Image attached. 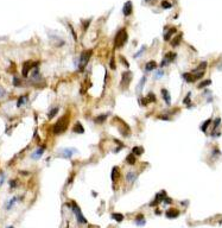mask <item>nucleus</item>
Returning <instances> with one entry per match:
<instances>
[{
    "label": "nucleus",
    "instance_id": "obj_20",
    "mask_svg": "<svg viewBox=\"0 0 222 228\" xmlns=\"http://www.w3.org/2000/svg\"><path fill=\"white\" fill-rule=\"evenodd\" d=\"M132 153L135 155V156H140V155L144 153V149L140 147V146H134V147L132 149Z\"/></svg>",
    "mask_w": 222,
    "mask_h": 228
},
{
    "label": "nucleus",
    "instance_id": "obj_21",
    "mask_svg": "<svg viewBox=\"0 0 222 228\" xmlns=\"http://www.w3.org/2000/svg\"><path fill=\"white\" fill-rule=\"evenodd\" d=\"M126 163L131 164V165H134L135 164V155H133L132 152L126 157Z\"/></svg>",
    "mask_w": 222,
    "mask_h": 228
},
{
    "label": "nucleus",
    "instance_id": "obj_16",
    "mask_svg": "<svg viewBox=\"0 0 222 228\" xmlns=\"http://www.w3.org/2000/svg\"><path fill=\"white\" fill-rule=\"evenodd\" d=\"M28 99H29L28 98V95H22V96H19L18 100H17V105H16V106H17L18 108L22 107L23 105H25V103L28 102Z\"/></svg>",
    "mask_w": 222,
    "mask_h": 228
},
{
    "label": "nucleus",
    "instance_id": "obj_27",
    "mask_svg": "<svg viewBox=\"0 0 222 228\" xmlns=\"http://www.w3.org/2000/svg\"><path fill=\"white\" fill-rule=\"evenodd\" d=\"M20 84H22L20 80H19L17 76H14V77H13V86H16V87H20Z\"/></svg>",
    "mask_w": 222,
    "mask_h": 228
},
{
    "label": "nucleus",
    "instance_id": "obj_34",
    "mask_svg": "<svg viewBox=\"0 0 222 228\" xmlns=\"http://www.w3.org/2000/svg\"><path fill=\"white\" fill-rule=\"evenodd\" d=\"M109 65H111V69H113V70H115V62H114V58L112 57V60H111V62H109Z\"/></svg>",
    "mask_w": 222,
    "mask_h": 228
},
{
    "label": "nucleus",
    "instance_id": "obj_43",
    "mask_svg": "<svg viewBox=\"0 0 222 228\" xmlns=\"http://www.w3.org/2000/svg\"><path fill=\"white\" fill-rule=\"evenodd\" d=\"M164 202H165V203H171V198H169V197H165V198H164Z\"/></svg>",
    "mask_w": 222,
    "mask_h": 228
},
{
    "label": "nucleus",
    "instance_id": "obj_5",
    "mask_svg": "<svg viewBox=\"0 0 222 228\" xmlns=\"http://www.w3.org/2000/svg\"><path fill=\"white\" fill-rule=\"evenodd\" d=\"M132 78H133V74H132L131 71H125V72H122L121 81H120V87H121L122 89H126L127 87L129 86Z\"/></svg>",
    "mask_w": 222,
    "mask_h": 228
},
{
    "label": "nucleus",
    "instance_id": "obj_33",
    "mask_svg": "<svg viewBox=\"0 0 222 228\" xmlns=\"http://www.w3.org/2000/svg\"><path fill=\"white\" fill-rule=\"evenodd\" d=\"M210 122H211V120H210V119H208V120H207V121L204 122V125H203V126L201 127V128H202V131H205V127H208V125H209Z\"/></svg>",
    "mask_w": 222,
    "mask_h": 228
},
{
    "label": "nucleus",
    "instance_id": "obj_22",
    "mask_svg": "<svg viewBox=\"0 0 222 228\" xmlns=\"http://www.w3.org/2000/svg\"><path fill=\"white\" fill-rule=\"evenodd\" d=\"M112 219H114L117 222H121L124 220V215L120 214V213H113L112 214Z\"/></svg>",
    "mask_w": 222,
    "mask_h": 228
},
{
    "label": "nucleus",
    "instance_id": "obj_18",
    "mask_svg": "<svg viewBox=\"0 0 222 228\" xmlns=\"http://www.w3.org/2000/svg\"><path fill=\"white\" fill-rule=\"evenodd\" d=\"M156 68H157V63H156L155 61H150V62H147L146 65H145V70H146V71H152V70H155Z\"/></svg>",
    "mask_w": 222,
    "mask_h": 228
},
{
    "label": "nucleus",
    "instance_id": "obj_19",
    "mask_svg": "<svg viewBox=\"0 0 222 228\" xmlns=\"http://www.w3.org/2000/svg\"><path fill=\"white\" fill-rule=\"evenodd\" d=\"M161 94H163V98H164V100H165L166 105H170V103H171V99H170L169 92H167L166 89H161Z\"/></svg>",
    "mask_w": 222,
    "mask_h": 228
},
{
    "label": "nucleus",
    "instance_id": "obj_11",
    "mask_svg": "<svg viewBox=\"0 0 222 228\" xmlns=\"http://www.w3.org/2000/svg\"><path fill=\"white\" fill-rule=\"evenodd\" d=\"M137 177H138V173H137V172H134V171H128L126 175V181L128 183H133V182L137 179Z\"/></svg>",
    "mask_w": 222,
    "mask_h": 228
},
{
    "label": "nucleus",
    "instance_id": "obj_3",
    "mask_svg": "<svg viewBox=\"0 0 222 228\" xmlns=\"http://www.w3.org/2000/svg\"><path fill=\"white\" fill-rule=\"evenodd\" d=\"M92 54H93V50H86V51H83V52L81 54L80 63H78V70H80V71H82V70L86 68L87 63L89 62V60H90V57H92Z\"/></svg>",
    "mask_w": 222,
    "mask_h": 228
},
{
    "label": "nucleus",
    "instance_id": "obj_40",
    "mask_svg": "<svg viewBox=\"0 0 222 228\" xmlns=\"http://www.w3.org/2000/svg\"><path fill=\"white\" fill-rule=\"evenodd\" d=\"M143 219H144V215H143V214H139V215H137V217H135V220H137V221L143 220Z\"/></svg>",
    "mask_w": 222,
    "mask_h": 228
},
{
    "label": "nucleus",
    "instance_id": "obj_30",
    "mask_svg": "<svg viewBox=\"0 0 222 228\" xmlns=\"http://www.w3.org/2000/svg\"><path fill=\"white\" fill-rule=\"evenodd\" d=\"M139 103H140L141 106H146V105H149V100L146 98H141V99H139Z\"/></svg>",
    "mask_w": 222,
    "mask_h": 228
},
{
    "label": "nucleus",
    "instance_id": "obj_12",
    "mask_svg": "<svg viewBox=\"0 0 222 228\" xmlns=\"http://www.w3.org/2000/svg\"><path fill=\"white\" fill-rule=\"evenodd\" d=\"M45 149H46V146H42L40 149H38V150H36L33 153H32V159H38V158H40V156L44 153V151H45Z\"/></svg>",
    "mask_w": 222,
    "mask_h": 228
},
{
    "label": "nucleus",
    "instance_id": "obj_7",
    "mask_svg": "<svg viewBox=\"0 0 222 228\" xmlns=\"http://www.w3.org/2000/svg\"><path fill=\"white\" fill-rule=\"evenodd\" d=\"M77 150H75V149H64V150H61L60 152V155H61V157H63V158H70L72 155H74V152H76Z\"/></svg>",
    "mask_w": 222,
    "mask_h": 228
},
{
    "label": "nucleus",
    "instance_id": "obj_42",
    "mask_svg": "<svg viewBox=\"0 0 222 228\" xmlns=\"http://www.w3.org/2000/svg\"><path fill=\"white\" fill-rule=\"evenodd\" d=\"M188 102H190V93L188 94V96L184 99V103H188Z\"/></svg>",
    "mask_w": 222,
    "mask_h": 228
},
{
    "label": "nucleus",
    "instance_id": "obj_35",
    "mask_svg": "<svg viewBox=\"0 0 222 228\" xmlns=\"http://www.w3.org/2000/svg\"><path fill=\"white\" fill-rule=\"evenodd\" d=\"M205 67H207V62H202L201 64L197 67V69H196V70H201V69H204Z\"/></svg>",
    "mask_w": 222,
    "mask_h": 228
},
{
    "label": "nucleus",
    "instance_id": "obj_4",
    "mask_svg": "<svg viewBox=\"0 0 222 228\" xmlns=\"http://www.w3.org/2000/svg\"><path fill=\"white\" fill-rule=\"evenodd\" d=\"M71 207H72V211H74V214H75V216H76L78 223H87V219L82 215V211H81L80 207L76 204V202L72 201V202H71Z\"/></svg>",
    "mask_w": 222,
    "mask_h": 228
},
{
    "label": "nucleus",
    "instance_id": "obj_25",
    "mask_svg": "<svg viewBox=\"0 0 222 228\" xmlns=\"http://www.w3.org/2000/svg\"><path fill=\"white\" fill-rule=\"evenodd\" d=\"M183 78L187 81V82H194L195 81V78H194V76L191 75V74H183Z\"/></svg>",
    "mask_w": 222,
    "mask_h": 228
},
{
    "label": "nucleus",
    "instance_id": "obj_13",
    "mask_svg": "<svg viewBox=\"0 0 222 228\" xmlns=\"http://www.w3.org/2000/svg\"><path fill=\"white\" fill-rule=\"evenodd\" d=\"M72 132H74V133H77V134L84 133V128H83L82 124H81V122H76L75 126H74V128H72Z\"/></svg>",
    "mask_w": 222,
    "mask_h": 228
},
{
    "label": "nucleus",
    "instance_id": "obj_2",
    "mask_svg": "<svg viewBox=\"0 0 222 228\" xmlns=\"http://www.w3.org/2000/svg\"><path fill=\"white\" fill-rule=\"evenodd\" d=\"M68 122H69L68 117H65V118L62 117L61 119H58V121L54 126V134H61L62 132H64L68 127Z\"/></svg>",
    "mask_w": 222,
    "mask_h": 228
},
{
    "label": "nucleus",
    "instance_id": "obj_23",
    "mask_svg": "<svg viewBox=\"0 0 222 228\" xmlns=\"http://www.w3.org/2000/svg\"><path fill=\"white\" fill-rule=\"evenodd\" d=\"M57 113H58V107H55V108H52V109L48 113V118H49V119H52Z\"/></svg>",
    "mask_w": 222,
    "mask_h": 228
},
{
    "label": "nucleus",
    "instance_id": "obj_6",
    "mask_svg": "<svg viewBox=\"0 0 222 228\" xmlns=\"http://www.w3.org/2000/svg\"><path fill=\"white\" fill-rule=\"evenodd\" d=\"M34 67H36V63H32L31 61L25 62V63H24V65H23V70H22L23 76H24V77H26V76H28V74H29V71L31 70L32 68H34Z\"/></svg>",
    "mask_w": 222,
    "mask_h": 228
},
{
    "label": "nucleus",
    "instance_id": "obj_9",
    "mask_svg": "<svg viewBox=\"0 0 222 228\" xmlns=\"http://www.w3.org/2000/svg\"><path fill=\"white\" fill-rule=\"evenodd\" d=\"M164 197H165V191H161L160 194H157L156 198H155V201H153V202H151V203H150V206H151V207H153V206L158 204V203H160V202H163V198H164Z\"/></svg>",
    "mask_w": 222,
    "mask_h": 228
},
{
    "label": "nucleus",
    "instance_id": "obj_36",
    "mask_svg": "<svg viewBox=\"0 0 222 228\" xmlns=\"http://www.w3.org/2000/svg\"><path fill=\"white\" fill-rule=\"evenodd\" d=\"M145 49H146V48H145V46H143V49H141L140 51H138V52H137V54L134 55V57H135V58H137V57H139V56H140V55H141V54H143V52L145 51Z\"/></svg>",
    "mask_w": 222,
    "mask_h": 228
},
{
    "label": "nucleus",
    "instance_id": "obj_38",
    "mask_svg": "<svg viewBox=\"0 0 222 228\" xmlns=\"http://www.w3.org/2000/svg\"><path fill=\"white\" fill-rule=\"evenodd\" d=\"M120 60H121V62L125 64V67H126V68H128V62L125 60V57H124V56H121V57H120Z\"/></svg>",
    "mask_w": 222,
    "mask_h": 228
},
{
    "label": "nucleus",
    "instance_id": "obj_26",
    "mask_svg": "<svg viewBox=\"0 0 222 228\" xmlns=\"http://www.w3.org/2000/svg\"><path fill=\"white\" fill-rule=\"evenodd\" d=\"M146 99L149 100V102H156V96H155L153 93H149L147 96H146Z\"/></svg>",
    "mask_w": 222,
    "mask_h": 228
},
{
    "label": "nucleus",
    "instance_id": "obj_39",
    "mask_svg": "<svg viewBox=\"0 0 222 228\" xmlns=\"http://www.w3.org/2000/svg\"><path fill=\"white\" fill-rule=\"evenodd\" d=\"M220 121H221V120H220V118H217V119L215 120V124H214V127H215V128H216V127L219 126V124H220Z\"/></svg>",
    "mask_w": 222,
    "mask_h": 228
},
{
    "label": "nucleus",
    "instance_id": "obj_37",
    "mask_svg": "<svg viewBox=\"0 0 222 228\" xmlns=\"http://www.w3.org/2000/svg\"><path fill=\"white\" fill-rule=\"evenodd\" d=\"M16 185H17V181H14V179H11V181H10V187H11V189H13Z\"/></svg>",
    "mask_w": 222,
    "mask_h": 228
},
{
    "label": "nucleus",
    "instance_id": "obj_24",
    "mask_svg": "<svg viewBox=\"0 0 222 228\" xmlns=\"http://www.w3.org/2000/svg\"><path fill=\"white\" fill-rule=\"evenodd\" d=\"M16 202H17V197H13L11 201H8V203H6V204H5V208H6L7 210H8V209H11V208H12V206H13Z\"/></svg>",
    "mask_w": 222,
    "mask_h": 228
},
{
    "label": "nucleus",
    "instance_id": "obj_44",
    "mask_svg": "<svg viewBox=\"0 0 222 228\" xmlns=\"http://www.w3.org/2000/svg\"><path fill=\"white\" fill-rule=\"evenodd\" d=\"M156 215H160V211H159V210H156Z\"/></svg>",
    "mask_w": 222,
    "mask_h": 228
},
{
    "label": "nucleus",
    "instance_id": "obj_41",
    "mask_svg": "<svg viewBox=\"0 0 222 228\" xmlns=\"http://www.w3.org/2000/svg\"><path fill=\"white\" fill-rule=\"evenodd\" d=\"M161 75H163V70H160V71H158V72L156 74V78H160Z\"/></svg>",
    "mask_w": 222,
    "mask_h": 228
},
{
    "label": "nucleus",
    "instance_id": "obj_32",
    "mask_svg": "<svg viewBox=\"0 0 222 228\" xmlns=\"http://www.w3.org/2000/svg\"><path fill=\"white\" fill-rule=\"evenodd\" d=\"M161 7H163V8H170V7H171V4L167 2V1H163V2H161Z\"/></svg>",
    "mask_w": 222,
    "mask_h": 228
},
{
    "label": "nucleus",
    "instance_id": "obj_14",
    "mask_svg": "<svg viewBox=\"0 0 222 228\" xmlns=\"http://www.w3.org/2000/svg\"><path fill=\"white\" fill-rule=\"evenodd\" d=\"M107 117H108V113H107V114H100V115H97V117L94 118V121H95V124L100 125V124H102V122L106 121Z\"/></svg>",
    "mask_w": 222,
    "mask_h": 228
},
{
    "label": "nucleus",
    "instance_id": "obj_15",
    "mask_svg": "<svg viewBox=\"0 0 222 228\" xmlns=\"http://www.w3.org/2000/svg\"><path fill=\"white\" fill-rule=\"evenodd\" d=\"M178 215H179V211L176 210V209H169L166 211V217H169V219H175Z\"/></svg>",
    "mask_w": 222,
    "mask_h": 228
},
{
    "label": "nucleus",
    "instance_id": "obj_28",
    "mask_svg": "<svg viewBox=\"0 0 222 228\" xmlns=\"http://www.w3.org/2000/svg\"><path fill=\"white\" fill-rule=\"evenodd\" d=\"M211 83V81L210 80H207V81H203L202 83H200V86H198V88H204V87H207V86H209Z\"/></svg>",
    "mask_w": 222,
    "mask_h": 228
},
{
    "label": "nucleus",
    "instance_id": "obj_1",
    "mask_svg": "<svg viewBox=\"0 0 222 228\" xmlns=\"http://www.w3.org/2000/svg\"><path fill=\"white\" fill-rule=\"evenodd\" d=\"M127 38H128V36H127L126 30H125V29H121L119 32L117 33V36H115V38H114V46H115V49L121 48L127 42Z\"/></svg>",
    "mask_w": 222,
    "mask_h": 228
},
{
    "label": "nucleus",
    "instance_id": "obj_29",
    "mask_svg": "<svg viewBox=\"0 0 222 228\" xmlns=\"http://www.w3.org/2000/svg\"><path fill=\"white\" fill-rule=\"evenodd\" d=\"M173 32H176V29H171V30L169 31V33H166V34H165V38H164V39H165V40H169V39H170V37H171V34H172Z\"/></svg>",
    "mask_w": 222,
    "mask_h": 228
},
{
    "label": "nucleus",
    "instance_id": "obj_8",
    "mask_svg": "<svg viewBox=\"0 0 222 228\" xmlns=\"http://www.w3.org/2000/svg\"><path fill=\"white\" fill-rule=\"evenodd\" d=\"M122 13H124L125 17H128V16L132 13V2H131V1L125 2V5H124V7H122Z\"/></svg>",
    "mask_w": 222,
    "mask_h": 228
},
{
    "label": "nucleus",
    "instance_id": "obj_45",
    "mask_svg": "<svg viewBox=\"0 0 222 228\" xmlns=\"http://www.w3.org/2000/svg\"><path fill=\"white\" fill-rule=\"evenodd\" d=\"M6 228H13L12 226H8V227H6Z\"/></svg>",
    "mask_w": 222,
    "mask_h": 228
},
{
    "label": "nucleus",
    "instance_id": "obj_10",
    "mask_svg": "<svg viewBox=\"0 0 222 228\" xmlns=\"http://www.w3.org/2000/svg\"><path fill=\"white\" fill-rule=\"evenodd\" d=\"M111 177H112V181L115 183L118 181V178L120 177V172H119V167L118 166H114L112 169V173H111Z\"/></svg>",
    "mask_w": 222,
    "mask_h": 228
},
{
    "label": "nucleus",
    "instance_id": "obj_17",
    "mask_svg": "<svg viewBox=\"0 0 222 228\" xmlns=\"http://www.w3.org/2000/svg\"><path fill=\"white\" fill-rule=\"evenodd\" d=\"M146 83V76H143L141 77V80L139 81V83H138V86H137V93H141V90H143V88H144V84Z\"/></svg>",
    "mask_w": 222,
    "mask_h": 228
},
{
    "label": "nucleus",
    "instance_id": "obj_31",
    "mask_svg": "<svg viewBox=\"0 0 222 228\" xmlns=\"http://www.w3.org/2000/svg\"><path fill=\"white\" fill-rule=\"evenodd\" d=\"M179 42H181V36L175 37V40H172V42H171V44H172V46H176L177 44H179Z\"/></svg>",
    "mask_w": 222,
    "mask_h": 228
}]
</instances>
